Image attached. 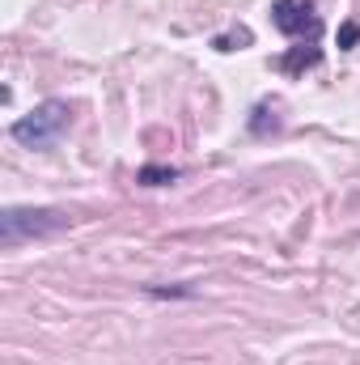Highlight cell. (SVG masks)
<instances>
[{"label": "cell", "instance_id": "obj_1", "mask_svg": "<svg viewBox=\"0 0 360 365\" xmlns=\"http://www.w3.org/2000/svg\"><path fill=\"white\" fill-rule=\"evenodd\" d=\"M68 128H73V106L60 102V98H47V102H38L30 115L13 119V123H9V136H13L17 145H26V149H51Z\"/></svg>", "mask_w": 360, "mask_h": 365}, {"label": "cell", "instance_id": "obj_2", "mask_svg": "<svg viewBox=\"0 0 360 365\" xmlns=\"http://www.w3.org/2000/svg\"><path fill=\"white\" fill-rule=\"evenodd\" d=\"M68 225H73V217L60 208H4L0 212V242L17 247L26 238H47V234L68 230Z\"/></svg>", "mask_w": 360, "mask_h": 365}, {"label": "cell", "instance_id": "obj_3", "mask_svg": "<svg viewBox=\"0 0 360 365\" xmlns=\"http://www.w3.org/2000/svg\"><path fill=\"white\" fill-rule=\"evenodd\" d=\"M271 26L288 38H309L314 43L318 30H322V17L314 13L309 0H275L271 4Z\"/></svg>", "mask_w": 360, "mask_h": 365}, {"label": "cell", "instance_id": "obj_4", "mask_svg": "<svg viewBox=\"0 0 360 365\" xmlns=\"http://www.w3.org/2000/svg\"><path fill=\"white\" fill-rule=\"evenodd\" d=\"M318 60H322V51H318V47H309V51H305V47H297V51H288V56L280 60V68H284V73H301V68H314Z\"/></svg>", "mask_w": 360, "mask_h": 365}, {"label": "cell", "instance_id": "obj_5", "mask_svg": "<svg viewBox=\"0 0 360 365\" xmlns=\"http://www.w3.org/2000/svg\"><path fill=\"white\" fill-rule=\"evenodd\" d=\"M182 170L179 166H140L136 170V182H144V187H162V182H174Z\"/></svg>", "mask_w": 360, "mask_h": 365}, {"label": "cell", "instance_id": "obj_6", "mask_svg": "<svg viewBox=\"0 0 360 365\" xmlns=\"http://www.w3.org/2000/svg\"><path fill=\"white\" fill-rule=\"evenodd\" d=\"M255 43V34L246 30V26H238V30H229V34H216L212 38V47L216 51H238V47H250Z\"/></svg>", "mask_w": 360, "mask_h": 365}, {"label": "cell", "instance_id": "obj_7", "mask_svg": "<svg viewBox=\"0 0 360 365\" xmlns=\"http://www.w3.org/2000/svg\"><path fill=\"white\" fill-rule=\"evenodd\" d=\"M275 128H280L275 106H271V102H259V106H255V119H250V132H255V136H268V132H275Z\"/></svg>", "mask_w": 360, "mask_h": 365}, {"label": "cell", "instance_id": "obj_8", "mask_svg": "<svg viewBox=\"0 0 360 365\" xmlns=\"http://www.w3.org/2000/svg\"><path fill=\"white\" fill-rule=\"evenodd\" d=\"M356 38H360V26L356 21H344V26H339V47L348 51V47H356Z\"/></svg>", "mask_w": 360, "mask_h": 365}]
</instances>
